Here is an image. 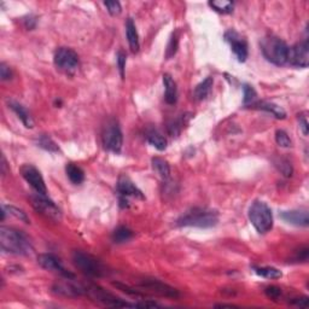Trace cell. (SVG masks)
Wrapping results in <instances>:
<instances>
[{
  "instance_id": "38",
  "label": "cell",
  "mask_w": 309,
  "mask_h": 309,
  "mask_svg": "<svg viewBox=\"0 0 309 309\" xmlns=\"http://www.w3.org/2000/svg\"><path fill=\"white\" fill-rule=\"evenodd\" d=\"M0 77H1L2 81H7L12 77L11 69H10V67L7 66L6 63H4V62L0 64Z\"/></svg>"
},
{
  "instance_id": "16",
  "label": "cell",
  "mask_w": 309,
  "mask_h": 309,
  "mask_svg": "<svg viewBox=\"0 0 309 309\" xmlns=\"http://www.w3.org/2000/svg\"><path fill=\"white\" fill-rule=\"evenodd\" d=\"M280 218L290 225H294L297 227H307L309 226V213L306 209H296L283 211L280 214Z\"/></svg>"
},
{
  "instance_id": "19",
  "label": "cell",
  "mask_w": 309,
  "mask_h": 309,
  "mask_svg": "<svg viewBox=\"0 0 309 309\" xmlns=\"http://www.w3.org/2000/svg\"><path fill=\"white\" fill-rule=\"evenodd\" d=\"M163 85H164V99L167 104L173 105L178 100V88L177 83L173 80V77L169 74L163 75Z\"/></svg>"
},
{
  "instance_id": "3",
  "label": "cell",
  "mask_w": 309,
  "mask_h": 309,
  "mask_svg": "<svg viewBox=\"0 0 309 309\" xmlns=\"http://www.w3.org/2000/svg\"><path fill=\"white\" fill-rule=\"evenodd\" d=\"M260 45H261L262 53L268 62L275 64V66H284L287 63L289 47L280 38L274 37V35H267L261 40Z\"/></svg>"
},
{
  "instance_id": "43",
  "label": "cell",
  "mask_w": 309,
  "mask_h": 309,
  "mask_svg": "<svg viewBox=\"0 0 309 309\" xmlns=\"http://www.w3.org/2000/svg\"><path fill=\"white\" fill-rule=\"evenodd\" d=\"M24 24H26L27 29L32 31V29H34L35 26H37V18L33 17V16H29V17H27L26 20H24Z\"/></svg>"
},
{
  "instance_id": "29",
  "label": "cell",
  "mask_w": 309,
  "mask_h": 309,
  "mask_svg": "<svg viewBox=\"0 0 309 309\" xmlns=\"http://www.w3.org/2000/svg\"><path fill=\"white\" fill-rule=\"evenodd\" d=\"M209 6L216 12L224 13V15L233 11V2L229 0H214V1H209Z\"/></svg>"
},
{
  "instance_id": "26",
  "label": "cell",
  "mask_w": 309,
  "mask_h": 309,
  "mask_svg": "<svg viewBox=\"0 0 309 309\" xmlns=\"http://www.w3.org/2000/svg\"><path fill=\"white\" fill-rule=\"evenodd\" d=\"M35 144H37L39 148L44 149V150L48 151V153H59V146L55 143V140L52 138H50L48 135L41 134L35 139Z\"/></svg>"
},
{
  "instance_id": "11",
  "label": "cell",
  "mask_w": 309,
  "mask_h": 309,
  "mask_svg": "<svg viewBox=\"0 0 309 309\" xmlns=\"http://www.w3.org/2000/svg\"><path fill=\"white\" fill-rule=\"evenodd\" d=\"M287 63L296 68H307L309 64V44L305 39L297 42L292 47H289L287 53Z\"/></svg>"
},
{
  "instance_id": "41",
  "label": "cell",
  "mask_w": 309,
  "mask_h": 309,
  "mask_svg": "<svg viewBox=\"0 0 309 309\" xmlns=\"http://www.w3.org/2000/svg\"><path fill=\"white\" fill-rule=\"evenodd\" d=\"M292 305L295 306H298V307H303V308H307L308 305H309V300L308 297H301V298H294V300L291 301Z\"/></svg>"
},
{
  "instance_id": "8",
  "label": "cell",
  "mask_w": 309,
  "mask_h": 309,
  "mask_svg": "<svg viewBox=\"0 0 309 309\" xmlns=\"http://www.w3.org/2000/svg\"><path fill=\"white\" fill-rule=\"evenodd\" d=\"M56 67L67 74H74L78 68V56L69 47H59L53 57Z\"/></svg>"
},
{
  "instance_id": "24",
  "label": "cell",
  "mask_w": 309,
  "mask_h": 309,
  "mask_svg": "<svg viewBox=\"0 0 309 309\" xmlns=\"http://www.w3.org/2000/svg\"><path fill=\"white\" fill-rule=\"evenodd\" d=\"M66 172L67 177L69 178V180L72 181L73 184H75V185H78V184H81L85 180V173H83V170L75 163H68L66 166Z\"/></svg>"
},
{
  "instance_id": "18",
  "label": "cell",
  "mask_w": 309,
  "mask_h": 309,
  "mask_svg": "<svg viewBox=\"0 0 309 309\" xmlns=\"http://www.w3.org/2000/svg\"><path fill=\"white\" fill-rule=\"evenodd\" d=\"M7 105H9L10 109L18 116V118L22 121V123L27 127V128H33L34 126L33 118H32L31 114L28 113V110H27L22 104H20V103L16 102V100L7 99Z\"/></svg>"
},
{
  "instance_id": "40",
  "label": "cell",
  "mask_w": 309,
  "mask_h": 309,
  "mask_svg": "<svg viewBox=\"0 0 309 309\" xmlns=\"http://www.w3.org/2000/svg\"><path fill=\"white\" fill-rule=\"evenodd\" d=\"M308 255H309V249L302 248L297 251L296 256L294 257V260L296 262H306L308 260Z\"/></svg>"
},
{
  "instance_id": "7",
  "label": "cell",
  "mask_w": 309,
  "mask_h": 309,
  "mask_svg": "<svg viewBox=\"0 0 309 309\" xmlns=\"http://www.w3.org/2000/svg\"><path fill=\"white\" fill-rule=\"evenodd\" d=\"M32 205L38 213H40L41 215L46 216V218L51 219V220L58 221L61 220L62 213L59 210V208L55 204L53 200H51L47 197V194H41V193H35L31 197Z\"/></svg>"
},
{
  "instance_id": "35",
  "label": "cell",
  "mask_w": 309,
  "mask_h": 309,
  "mask_svg": "<svg viewBox=\"0 0 309 309\" xmlns=\"http://www.w3.org/2000/svg\"><path fill=\"white\" fill-rule=\"evenodd\" d=\"M243 91H244V104L245 105L251 104V103L254 102V99L256 98V96H257L255 88L250 85H244Z\"/></svg>"
},
{
  "instance_id": "4",
  "label": "cell",
  "mask_w": 309,
  "mask_h": 309,
  "mask_svg": "<svg viewBox=\"0 0 309 309\" xmlns=\"http://www.w3.org/2000/svg\"><path fill=\"white\" fill-rule=\"evenodd\" d=\"M249 220L257 232L265 234L273 227V215L270 208L261 200H256L249 209Z\"/></svg>"
},
{
  "instance_id": "23",
  "label": "cell",
  "mask_w": 309,
  "mask_h": 309,
  "mask_svg": "<svg viewBox=\"0 0 309 309\" xmlns=\"http://www.w3.org/2000/svg\"><path fill=\"white\" fill-rule=\"evenodd\" d=\"M213 83H214V80H213V77H208L205 80H203L202 82L198 83L193 91L194 99L203 100L207 98L208 94L210 93L211 87H213Z\"/></svg>"
},
{
  "instance_id": "20",
  "label": "cell",
  "mask_w": 309,
  "mask_h": 309,
  "mask_svg": "<svg viewBox=\"0 0 309 309\" xmlns=\"http://www.w3.org/2000/svg\"><path fill=\"white\" fill-rule=\"evenodd\" d=\"M251 108L254 109H259V110H264L267 111V113L272 114L275 118H279V120H284L286 117V113L285 110L283 109L279 105L274 104V103H268V102H261V103H251Z\"/></svg>"
},
{
  "instance_id": "30",
  "label": "cell",
  "mask_w": 309,
  "mask_h": 309,
  "mask_svg": "<svg viewBox=\"0 0 309 309\" xmlns=\"http://www.w3.org/2000/svg\"><path fill=\"white\" fill-rule=\"evenodd\" d=\"M1 208L5 211H6L7 214H10V215L15 216V218L18 219V220L26 222V224H29V222H31V220H29V218H28V216H27V214L24 213L22 209H18V208L13 207V205H5V204H2Z\"/></svg>"
},
{
  "instance_id": "27",
  "label": "cell",
  "mask_w": 309,
  "mask_h": 309,
  "mask_svg": "<svg viewBox=\"0 0 309 309\" xmlns=\"http://www.w3.org/2000/svg\"><path fill=\"white\" fill-rule=\"evenodd\" d=\"M134 233H133L132 230H129L128 227L126 226H120L113 232V242L116 244H121V243H126L128 242L129 239H132Z\"/></svg>"
},
{
  "instance_id": "12",
  "label": "cell",
  "mask_w": 309,
  "mask_h": 309,
  "mask_svg": "<svg viewBox=\"0 0 309 309\" xmlns=\"http://www.w3.org/2000/svg\"><path fill=\"white\" fill-rule=\"evenodd\" d=\"M225 40L231 46L235 57L239 62H245L248 58V42L238 32L230 29L225 33Z\"/></svg>"
},
{
  "instance_id": "42",
  "label": "cell",
  "mask_w": 309,
  "mask_h": 309,
  "mask_svg": "<svg viewBox=\"0 0 309 309\" xmlns=\"http://www.w3.org/2000/svg\"><path fill=\"white\" fill-rule=\"evenodd\" d=\"M300 129L302 131L303 135H308V121L306 116H300Z\"/></svg>"
},
{
  "instance_id": "36",
  "label": "cell",
  "mask_w": 309,
  "mask_h": 309,
  "mask_svg": "<svg viewBox=\"0 0 309 309\" xmlns=\"http://www.w3.org/2000/svg\"><path fill=\"white\" fill-rule=\"evenodd\" d=\"M104 6L107 7L108 12H109L111 16L120 15L122 11L121 4L118 1H104Z\"/></svg>"
},
{
  "instance_id": "1",
  "label": "cell",
  "mask_w": 309,
  "mask_h": 309,
  "mask_svg": "<svg viewBox=\"0 0 309 309\" xmlns=\"http://www.w3.org/2000/svg\"><path fill=\"white\" fill-rule=\"evenodd\" d=\"M0 248L4 253L27 256L32 254L33 246L23 232L11 227H0Z\"/></svg>"
},
{
  "instance_id": "25",
  "label": "cell",
  "mask_w": 309,
  "mask_h": 309,
  "mask_svg": "<svg viewBox=\"0 0 309 309\" xmlns=\"http://www.w3.org/2000/svg\"><path fill=\"white\" fill-rule=\"evenodd\" d=\"M153 167H154V169L157 172V174L163 179V180H168V179H169L170 168L166 159L161 158V157H154Z\"/></svg>"
},
{
  "instance_id": "14",
  "label": "cell",
  "mask_w": 309,
  "mask_h": 309,
  "mask_svg": "<svg viewBox=\"0 0 309 309\" xmlns=\"http://www.w3.org/2000/svg\"><path fill=\"white\" fill-rule=\"evenodd\" d=\"M38 262H39V265L41 266L42 268H45V270H51V272L59 273V274L63 275L64 278L67 279H74L75 275L73 274V273H70L69 270H67L66 268L63 267V265H62L61 260L57 256H55L53 254L39 255V256H38Z\"/></svg>"
},
{
  "instance_id": "31",
  "label": "cell",
  "mask_w": 309,
  "mask_h": 309,
  "mask_svg": "<svg viewBox=\"0 0 309 309\" xmlns=\"http://www.w3.org/2000/svg\"><path fill=\"white\" fill-rule=\"evenodd\" d=\"M178 47H179V35L177 32H175V33L172 34L169 42H168L167 51H166L167 59H170L172 57L175 56V53H177V51H178Z\"/></svg>"
},
{
  "instance_id": "33",
  "label": "cell",
  "mask_w": 309,
  "mask_h": 309,
  "mask_svg": "<svg viewBox=\"0 0 309 309\" xmlns=\"http://www.w3.org/2000/svg\"><path fill=\"white\" fill-rule=\"evenodd\" d=\"M275 166L285 177H291L292 175V166L287 159L279 158L278 161H275Z\"/></svg>"
},
{
  "instance_id": "2",
  "label": "cell",
  "mask_w": 309,
  "mask_h": 309,
  "mask_svg": "<svg viewBox=\"0 0 309 309\" xmlns=\"http://www.w3.org/2000/svg\"><path fill=\"white\" fill-rule=\"evenodd\" d=\"M219 222V214L216 210L208 208H192L184 213L178 219L179 227H198V229H210L216 226Z\"/></svg>"
},
{
  "instance_id": "32",
  "label": "cell",
  "mask_w": 309,
  "mask_h": 309,
  "mask_svg": "<svg viewBox=\"0 0 309 309\" xmlns=\"http://www.w3.org/2000/svg\"><path fill=\"white\" fill-rule=\"evenodd\" d=\"M275 142L280 148L287 149L292 146V142L291 139H290L289 134H287L285 131H283V129H278V131L275 132Z\"/></svg>"
},
{
  "instance_id": "9",
  "label": "cell",
  "mask_w": 309,
  "mask_h": 309,
  "mask_svg": "<svg viewBox=\"0 0 309 309\" xmlns=\"http://www.w3.org/2000/svg\"><path fill=\"white\" fill-rule=\"evenodd\" d=\"M86 294H88L97 302L103 303L105 306H109V307H135V303L124 302L121 298L114 296L113 294L107 292L104 289L97 285L86 287Z\"/></svg>"
},
{
  "instance_id": "15",
  "label": "cell",
  "mask_w": 309,
  "mask_h": 309,
  "mask_svg": "<svg viewBox=\"0 0 309 309\" xmlns=\"http://www.w3.org/2000/svg\"><path fill=\"white\" fill-rule=\"evenodd\" d=\"M140 286L144 289H149L151 291L156 292V294L162 295V296L167 297H179V292L174 287L167 285V284L162 283V281L157 280V279H145L140 283Z\"/></svg>"
},
{
  "instance_id": "39",
  "label": "cell",
  "mask_w": 309,
  "mask_h": 309,
  "mask_svg": "<svg viewBox=\"0 0 309 309\" xmlns=\"http://www.w3.org/2000/svg\"><path fill=\"white\" fill-rule=\"evenodd\" d=\"M265 292L270 298H272V300H276L278 297H280L281 289L278 286H268L265 289Z\"/></svg>"
},
{
  "instance_id": "44",
  "label": "cell",
  "mask_w": 309,
  "mask_h": 309,
  "mask_svg": "<svg viewBox=\"0 0 309 309\" xmlns=\"http://www.w3.org/2000/svg\"><path fill=\"white\" fill-rule=\"evenodd\" d=\"M215 307H216V308H225V307L235 308V307H237V306H234V305H224V303H222V305H216Z\"/></svg>"
},
{
  "instance_id": "17",
  "label": "cell",
  "mask_w": 309,
  "mask_h": 309,
  "mask_svg": "<svg viewBox=\"0 0 309 309\" xmlns=\"http://www.w3.org/2000/svg\"><path fill=\"white\" fill-rule=\"evenodd\" d=\"M53 291H55L56 294L63 295V296L77 297L86 294V287L77 285V284L70 283V281H63V283L55 284V285H53Z\"/></svg>"
},
{
  "instance_id": "37",
  "label": "cell",
  "mask_w": 309,
  "mask_h": 309,
  "mask_svg": "<svg viewBox=\"0 0 309 309\" xmlns=\"http://www.w3.org/2000/svg\"><path fill=\"white\" fill-rule=\"evenodd\" d=\"M126 61H127V56L123 51H118L117 53V66L118 70H120L121 77L124 78V69H126Z\"/></svg>"
},
{
  "instance_id": "34",
  "label": "cell",
  "mask_w": 309,
  "mask_h": 309,
  "mask_svg": "<svg viewBox=\"0 0 309 309\" xmlns=\"http://www.w3.org/2000/svg\"><path fill=\"white\" fill-rule=\"evenodd\" d=\"M183 124H184V117L174 120L172 123H169V126H168V133H169L172 137H177V135L180 134L181 128H183Z\"/></svg>"
},
{
  "instance_id": "10",
  "label": "cell",
  "mask_w": 309,
  "mask_h": 309,
  "mask_svg": "<svg viewBox=\"0 0 309 309\" xmlns=\"http://www.w3.org/2000/svg\"><path fill=\"white\" fill-rule=\"evenodd\" d=\"M117 192L120 196V204L122 208L128 207V198L133 197V198L144 199L143 192L135 186V184L126 175H122L117 181Z\"/></svg>"
},
{
  "instance_id": "21",
  "label": "cell",
  "mask_w": 309,
  "mask_h": 309,
  "mask_svg": "<svg viewBox=\"0 0 309 309\" xmlns=\"http://www.w3.org/2000/svg\"><path fill=\"white\" fill-rule=\"evenodd\" d=\"M126 34L127 39H128L129 47H131L132 52H138L139 51V37H138L137 27H135L134 22H133L132 18H128L126 22Z\"/></svg>"
},
{
  "instance_id": "28",
  "label": "cell",
  "mask_w": 309,
  "mask_h": 309,
  "mask_svg": "<svg viewBox=\"0 0 309 309\" xmlns=\"http://www.w3.org/2000/svg\"><path fill=\"white\" fill-rule=\"evenodd\" d=\"M254 272L257 275L267 279H279L283 276L281 270H276L274 267H254Z\"/></svg>"
},
{
  "instance_id": "5",
  "label": "cell",
  "mask_w": 309,
  "mask_h": 309,
  "mask_svg": "<svg viewBox=\"0 0 309 309\" xmlns=\"http://www.w3.org/2000/svg\"><path fill=\"white\" fill-rule=\"evenodd\" d=\"M73 262L75 267L80 270L83 274L93 278H100L107 275V268L100 260L83 251H74L73 253Z\"/></svg>"
},
{
  "instance_id": "13",
  "label": "cell",
  "mask_w": 309,
  "mask_h": 309,
  "mask_svg": "<svg viewBox=\"0 0 309 309\" xmlns=\"http://www.w3.org/2000/svg\"><path fill=\"white\" fill-rule=\"evenodd\" d=\"M21 174L24 178V180L33 188L38 193L47 194V189H46V184L42 178L41 173L32 164H24L21 167Z\"/></svg>"
},
{
  "instance_id": "6",
  "label": "cell",
  "mask_w": 309,
  "mask_h": 309,
  "mask_svg": "<svg viewBox=\"0 0 309 309\" xmlns=\"http://www.w3.org/2000/svg\"><path fill=\"white\" fill-rule=\"evenodd\" d=\"M102 142L105 150L114 154H120L123 145V135L117 121L110 120L103 127Z\"/></svg>"
},
{
  "instance_id": "22",
  "label": "cell",
  "mask_w": 309,
  "mask_h": 309,
  "mask_svg": "<svg viewBox=\"0 0 309 309\" xmlns=\"http://www.w3.org/2000/svg\"><path fill=\"white\" fill-rule=\"evenodd\" d=\"M146 140H148L150 145H153L154 148H156L157 150L163 151L167 148V139L161 134L159 132H157L156 129H151L146 133Z\"/></svg>"
}]
</instances>
